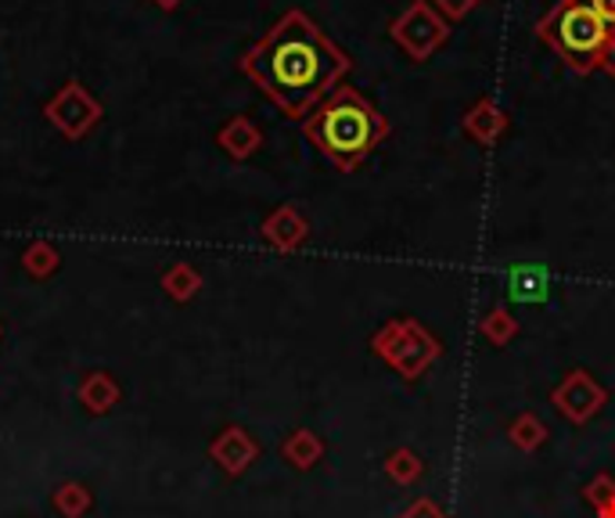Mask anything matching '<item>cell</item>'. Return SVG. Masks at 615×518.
Wrapping results in <instances>:
<instances>
[{"instance_id":"cell-27","label":"cell","mask_w":615,"mask_h":518,"mask_svg":"<svg viewBox=\"0 0 615 518\" xmlns=\"http://www.w3.org/2000/svg\"><path fill=\"white\" fill-rule=\"evenodd\" d=\"M0 339H4V325H0Z\"/></svg>"},{"instance_id":"cell-12","label":"cell","mask_w":615,"mask_h":518,"mask_svg":"<svg viewBox=\"0 0 615 518\" xmlns=\"http://www.w3.org/2000/svg\"><path fill=\"white\" fill-rule=\"evenodd\" d=\"M76 396H80V407L87 410V415L101 418V415H112L116 410V404L122 400V389L109 371H90L80 382V389H76Z\"/></svg>"},{"instance_id":"cell-18","label":"cell","mask_w":615,"mask_h":518,"mask_svg":"<svg viewBox=\"0 0 615 518\" xmlns=\"http://www.w3.org/2000/svg\"><path fill=\"white\" fill-rule=\"evenodd\" d=\"M386 476L399 486H414L421 476H425V465H421V457L414 454L410 447H399L386 457Z\"/></svg>"},{"instance_id":"cell-17","label":"cell","mask_w":615,"mask_h":518,"mask_svg":"<svg viewBox=\"0 0 615 518\" xmlns=\"http://www.w3.org/2000/svg\"><path fill=\"white\" fill-rule=\"evenodd\" d=\"M507 439H512L518 450L533 454V450H540L547 444V425L536 415H518L512 425H507Z\"/></svg>"},{"instance_id":"cell-22","label":"cell","mask_w":615,"mask_h":518,"mask_svg":"<svg viewBox=\"0 0 615 518\" xmlns=\"http://www.w3.org/2000/svg\"><path fill=\"white\" fill-rule=\"evenodd\" d=\"M443 19L447 22H457V19H465V14H472L479 4H486V0H428Z\"/></svg>"},{"instance_id":"cell-6","label":"cell","mask_w":615,"mask_h":518,"mask_svg":"<svg viewBox=\"0 0 615 518\" xmlns=\"http://www.w3.org/2000/svg\"><path fill=\"white\" fill-rule=\"evenodd\" d=\"M43 116H48V123L61 137H69V141H83V137L101 123L105 109L80 80H69V83H61L54 90V98H48Z\"/></svg>"},{"instance_id":"cell-20","label":"cell","mask_w":615,"mask_h":518,"mask_svg":"<svg viewBox=\"0 0 615 518\" xmlns=\"http://www.w3.org/2000/svg\"><path fill=\"white\" fill-rule=\"evenodd\" d=\"M544 288H547V281H544V273L540 270H529V267H518L515 273H512V296L515 299H522V302H536V299H544Z\"/></svg>"},{"instance_id":"cell-10","label":"cell","mask_w":615,"mask_h":518,"mask_svg":"<svg viewBox=\"0 0 615 518\" xmlns=\"http://www.w3.org/2000/svg\"><path fill=\"white\" fill-rule=\"evenodd\" d=\"M259 235H264V241L270 249H278V252H296L306 238H310V220L302 217L299 206H278V209H270L267 212V220L259 223Z\"/></svg>"},{"instance_id":"cell-19","label":"cell","mask_w":615,"mask_h":518,"mask_svg":"<svg viewBox=\"0 0 615 518\" xmlns=\"http://www.w3.org/2000/svg\"><path fill=\"white\" fill-rule=\"evenodd\" d=\"M479 331L486 335L489 342L494 346H507L518 335V317H512L507 310H500V307H494L489 310L483 321H479Z\"/></svg>"},{"instance_id":"cell-21","label":"cell","mask_w":615,"mask_h":518,"mask_svg":"<svg viewBox=\"0 0 615 518\" xmlns=\"http://www.w3.org/2000/svg\"><path fill=\"white\" fill-rule=\"evenodd\" d=\"M583 500L594 505V511L608 505V500H615V479L608 476V471H602V476H594L587 486H583Z\"/></svg>"},{"instance_id":"cell-25","label":"cell","mask_w":615,"mask_h":518,"mask_svg":"<svg viewBox=\"0 0 615 518\" xmlns=\"http://www.w3.org/2000/svg\"><path fill=\"white\" fill-rule=\"evenodd\" d=\"M151 4L162 8V11H177V8L183 4V0H151Z\"/></svg>"},{"instance_id":"cell-2","label":"cell","mask_w":615,"mask_h":518,"mask_svg":"<svg viewBox=\"0 0 615 518\" xmlns=\"http://www.w3.org/2000/svg\"><path fill=\"white\" fill-rule=\"evenodd\" d=\"M302 133L320 156L343 173H357L389 141V119L357 87L338 83L317 109L302 119Z\"/></svg>"},{"instance_id":"cell-9","label":"cell","mask_w":615,"mask_h":518,"mask_svg":"<svg viewBox=\"0 0 615 518\" xmlns=\"http://www.w3.org/2000/svg\"><path fill=\"white\" fill-rule=\"evenodd\" d=\"M507 127H512V116H507L504 104L489 94H483L475 104H468L465 116H460V130H465V137H472L479 148H494L507 133Z\"/></svg>"},{"instance_id":"cell-7","label":"cell","mask_w":615,"mask_h":518,"mask_svg":"<svg viewBox=\"0 0 615 518\" xmlns=\"http://www.w3.org/2000/svg\"><path fill=\"white\" fill-rule=\"evenodd\" d=\"M605 400H608V392L591 371H568L562 382L550 389V404H555L573 425H587L597 410L605 407Z\"/></svg>"},{"instance_id":"cell-13","label":"cell","mask_w":615,"mask_h":518,"mask_svg":"<svg viewBox=\"0 0 615 518\" xmlns=\"http://www.w3.org/2000/svg\"><path fill=\"white\" fill-rule=\"evenodd\" d=\"M281 457L299 471H310L320 457H325V444H320V436L310 432V429H296L288 432V439L281 444Z\"/></svg>"},{"instance_id":"cell-15","label":"cell","mask_w":615,"mask_h":518,"mask_svg":"<svg viewBox=\"0 0 615 518\" xmlns=\"http://www.w3.org/2000/svg\"><path fill=\"white\" fill-rule=\"evenodd\" d=\"M162 292L173 299V302H191L198 292H202V273L191 263H173L166 273H162Z\"/></svg>"},{"instance_id":"cell-16","label":"cell","mask_w":615,"mask_h":518,"mask_svg":"<svg viewBox=\"0 0 615 518\" xmlns=\"http://www.w3.org/2000/svg\"><path fill=\"white\" fill-rule=\"evenodd\" d=\"M58 267H61V252H58V246H51V241L37 238L22 249V270L29 273V278L48 281L51 273H58Z\"/></svg>"},{"instance_id":"cell-5","label":"cell","mask_w":615,"mask_h":518,"mask_svg":"<svg viewBox=\"0 0 615 518\" xmlns=\"http://www.w3.org/2000/svg\"><path fill=\"white\" fill-rule=\"evenodd\" d=\"M389 37L410 62H428L450 40V22L428 0H410L389 22Z\"/></svg>"},{"instance_id":"cell-11","label":"cell","mask_w":615,"mask_h":518,"mask_svg":"<svg viewBox=\"0 0 615 518\" xmlns=\"http://www.w3.org/2000/svg\"><path fill=\"white\" fill-rule=\"evenodd\" d=\"M217 145L224 148L227 159L245 162V159H252L259 148H264V130H259L249 116H235V119H227V123L217 130Z\"/></svg>"},{"instance_id":"cell-3","label":"cell","mask_w":615,"mask_h":518,"mask_svg":"<svg viewBox=\"0 0 615 518\" xmlns=\"http://www.w3.org/2000/svg\"><path fill=\"white\" fill-rule=\"evenodd\" d=\"M536 37L576 76H615V29L587 0H558L536 19Z\"/></svg>"},{"instance_id":"cell-8","label":"cell","mask_w":615,"mask_h":518,"mask_svg":"<svg viewBox=\"0 0 615 518\" xmlns=\"http://www.w3.org/2000/svg\"><path fill=\"white\" fill-rule=\"evenodd\" d=\"M209 457L224 476L238 479L259 461V444L252 439L249 429H241V425H227V429H220V436L209 444Z\"/></svg>"},{"instance_id":"cell-24","label":"cell","mask_w":615,"mask_h":518,"mask_svg":"<svg viewBox=\"0 0 615 518\" xmlns=\"http://www.w3.org/2000/svg\"><path fill=\"white\" fill-rule=\"evenodd\" d=\"M587 4L597 11V14H602V19L615 29V0H587Z\"/></svg>"},{"instance_id":"cell-4","label":"cell","mask_w":615,"mask_h":518,"mask_svg":"<svg viewBox=\"0 0 615 518\" xmlns=\"http://www.w3.org/2000/svg\"><path fill=\"white\" fill-rule=\"evenodd\" d=\"M371 353L381 357L386 363H393L404 378H418L428 363L443 353V346H439L436 335L425 325L414 321V317H396V321H389L386 328L375 331Z\"/></svg>"},{"instance_id":"cell-14","label":"cell","mask_w":615,"mask_h":518,"mask_svg":"<svg viewBox=\"0 0 615 518\" xmlns=\"http://www.w3.org/2000/svg\"><path fill=\"white\" fill-rule=\"evenodd\" d=\"M51 505L61 518H83V515H90V508H95V494H90L87 482L66 479V482L54 486Z\"/></svg>"},{"instance_id":"cell-26","label":"cell","mask_w":615,"mask_h":518,"mask_svg":"<svg viewBox=\"0 0 615 518\" xmlns=\"http://www.w3.org/2000/svg\"><path fill=\"white\" fill-rule=\"evenodd\" d=\"M597 518H615V500H608V505L597 508Z\"/></svg>"},{"instance_id":"cell-23","label":"cell","mask_w":615,"mask_h":518,"mask_svg":"<svg viewBox=\"0 0 615 518\" xmlns=\"http://www.w3.org/2000/svg\"><path fill=\"white\" fill-rule=\"evenodd\" d=\"M396 518H447V511H443V508L436 505V500L421 497V500H414V505H407Z\"/></svg>"},{"instance_id":"cell-1","label":"cell","mask_w":615,"mask_h":518,"mask_svg":"<svg viewBox=\"0 0 615 518\" xmlns=\"http://www.w3.org/2000/svg\"><path fill=\"white\" fill-rule=\"evenodd\" d=\"M238 69L278 104L302 123L353 69V58L320 29L310 14L291 8L238 58Z\"/></svg>"}]
</instances>
